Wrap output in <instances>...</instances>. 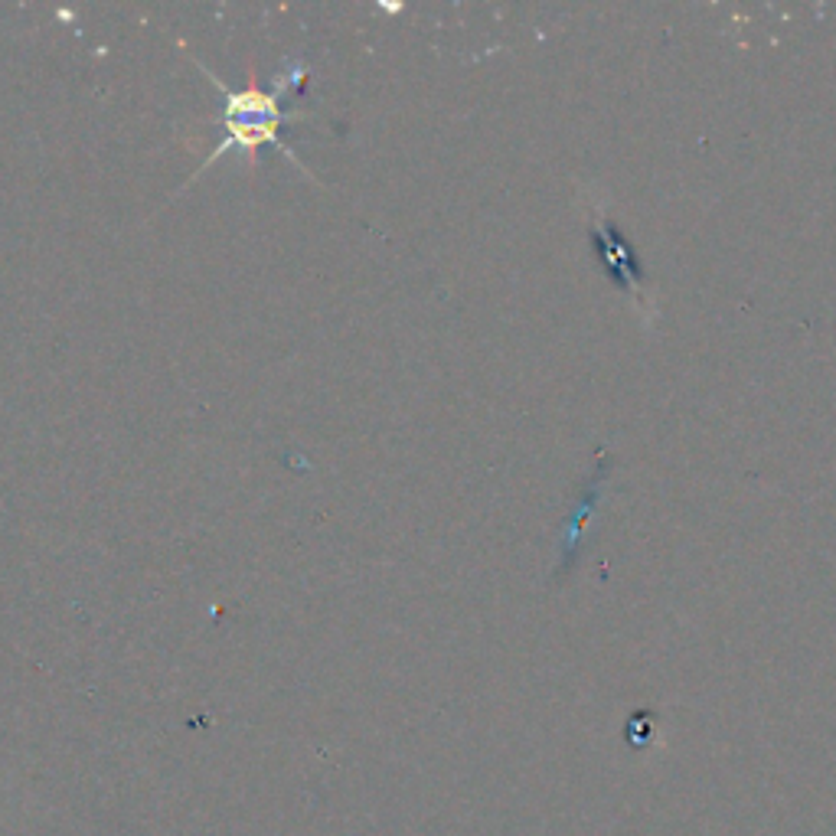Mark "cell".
Listing matches in <instances>:
<instances>
[{"label":"cell","mask_w":836,"mask_h":836,"mask_svg":"<svg viewBox=\"0 0 836 836\" xmlns=\"http://www.w3.org/2000/svg\"><path fill=\"white\" fill-rule=\"evenodd\" d=\"M213 79V85L219 92L226 95V102H223V115H219V125L226 128V138L219 141V147L213 154L206 157V164L209 167L213 161H219L226 151H232V147H242V151H255L258 144H281L278 141V128H281V121H291V118H298V115H288L285 108L278 105V95H265V92H258V89H245V92H226L223 89V82H219L216 76H209ZM281 151H285L294 164H298V157H294L285 144H281Z\"/></svg>","instance_id":"1"},{"label":"cell","mask_w":836,"mask_h":836,"mask_svg":"<svg viewBox=\"0 0 836 836\" xmlns=\"http://www.w3.org/2000/svg\"><path fill=\"white\" fill-rule=\"evenodd\" d=\"M592 239L598 245V255L605 258V268L608 275L618 281V285L627 291L634 288L637 281H641V265H637V258L627 249V242L621 239V232L614 229L611 223H601L592 229Z\"/></svg>","instance_id":"2"}]
</instances>
